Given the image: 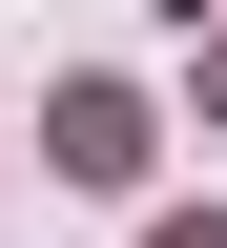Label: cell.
<instances>
[{"instance_id":"cell-2","label":"cell","mask_w":227,"mask_h":248,"mask_svg":"<svg viewBox=\"0 0 227 248\" xmlns=\"http://www.w3.org/2000/svg\"><path fill=\"white\" fill-rule=\"evenodd\" d=\"M145 248H227V228H145Z\"/></svg>"},{"instance_id":"cell-3","label":"cell","mask_w":227,"mask_h":248,"mask_svg":"<svg viewBox=\"0 0 227 248\" xmlns=\"http://www.w3.org/2000/svg\"><path fill=\"white\" fill-rule=\"evenodd\" d=\"M207 104H227V62H207Z\"/></svg>"},{"instance_id":"cell-1","label":"cell","mask_w":227,"mask_h":248,"mask_svg":"<svg viewBox=\"0 0 227 248\" xmlns=\"http://www.w3.org/2000/svg\"><path fill=\"white\" fill-rule=\"evenodd\" d=\"M42 166L62 186H124V166H145V104H124V83H62V104H42Z\"/></svg>"}]
</instances>
